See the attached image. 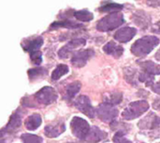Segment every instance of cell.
Returning <instances> with one entry per match:
<instances>
[{
    "mask_svg": "<svg viewBox=\"0 0 160 143\" xmlns=\"http://www.w3.org/2000/svg\"><path fill=\"white\" fill-rule=\"evenodd\" d=\"M159 42V39L156 36H144L132 44L131 53L138 58H144L149 55Z\"/></svg>",
    "mask_w": 160,
    "mask_h": 143,
    "instance_id": "cell-1",
    "label": "cell"
},
{
    "mask_svg": "<svg viewBox=\"0 0 160 143\" xmlns=\"http://www.w3.org/2000/svg\"><path fill=\"white\" fill-rule=\"evenodd\" d=\"M125 23L124 16L121 12H113L100 19L97 24V29L101 32L112 31Z\"/></svg>",
    "mask_w": 160,
    "mask_h": 143,
    "instance_id": "cell-2",
    "label": "cell"
},
{
    "mask_svg": "<svg viewBox=\"0 0 160 143\" xmlns=\"http://www.w3.org/2000/svg\"><path fill=\"white\" fill-rule=\"evenodd\" d=\"M142 73L139 74V80L147 87H152L155 83V76L160 74V65L153 61H144L141 63Z\"/></svg>",
    "mask_w": 160,
    "mask_h": 143,
    "instance_id": "cell-3",
    "label": "cell"
},
{
    "mask_svg": "<svg viewBox=\"0 0 160 143\" xmlns=\"http://www.w3.org/2000/svg\"><path fill=\"white\" fill-rule=\"evenodd\" d=\"M148 109H149V104L144 100L132 102L124 109V111L122 112V117L127 121H131L141 117Z\"/></svg>",
    "mask_w": 160,
    "mask_h": 143,
    "instance_id": "cell-4",
    "label": "cell"
},
{
    "mask_svg": "<svg viewBox=\"0 0 160 143\" xmlns=\"http://www.w3.org/2000/svg\"><path fill=\"white\" fill-rule=\"evenodd\" d=\"M70 129L73 136L81 140H86L91 127L84 119H82L80 117H73L70 122Z\"/></svg>",
    "mask_w": 160,
    "mask_h": 143,
    "instance_id": "cell-5",
    "label": "cell"
},
{
    "mask_svg": "<svg viewBox=\"0 0 160 143\" xmlns=\"http://www.w3.org/2000/svg\"><path fill=\"white\" fill-rule=\"evenodd\" d=\"M97 115L98 119L104 123H112V121H114L118 116V110L116 109L115 106L104 102L97 108Z\"/></svg>",
    "mask_w": 160,
    "mask_h": 143,
    "instance_id": "cell-6",
    "label": "cell"
},
{
    "mask_svg": "<svg viewBox=\"0 0 160 143\" xmlns=\"http://www.w3.org/2000/svg\"><path fill=\"white\" fill-rule=\"evenodd\" d=\"M57 97H58L57 92L53 88L50 86H46L42 88L34 95V98L38 103L45 106L54 103L57 100Z\"/></svg>",
    "mask_w": 160,
    "mask_h": 143,
    "instance_id": "cell-7",
    "label": "cell"
},
{
    "mask_svg": "<svg viewBox=\"0 0 160 143\" xmlns=\"http://www.w3.org/2000/svg\"><path fill=\"white\" fill-rule=\"evenodd\" d=\"M74 106L79 109V111H81L82 113H83L84 115H86L87 117H89L91 119L95 118L97 115V110L91 105L90 99L85 95L79 96L75 100Z\"/></svg>",
    "mask_w": 160,
    "mask_h": 143,
    "instance_id": "cell-8",
    "label": "cell"
},
{
    "mask_svg": "<svg viewBox=\"0 0 160 143\" xmlns=\"http://www.w3.org/2000/svg\"><path fill=\"white\" fill-rule=\"evenodd\" d=\"M138 126L141 130L160 131V117L151 112L139 122Z\"/></svg>",
    "mask_w": 160,
    "mask_h": 143,
    "instance_id": "cell-9",
    "label": "cell"
},
{
    "mask_svg": "<svg viewBox=\"0 0 160 143\" xmlns=\"http://www.w3.org/2000/svg\"><path fill=\"white\" fill-rule=\"evenodd\" d=\"M86 44V41L85 39L82 38H78V39H74L70 41H68L66 45H64L58 52V56L60 58H67L69 57V55L76 50L77 48L82 47Z\"/></svg>",
    "mask_w": 160,
    "mask_h": 143,
    "instance_id": "cell-10",
    "label": "cell"
},
{
    "mask_svg": "<svg viewBox=\"0 0 160 143\" xmlns=\"http://www.w3.org/2000/svg\"><path fill=\"white\" fill-rule=\"evenodd\" d=\"M94 56H95V52L92 49H85V50L78 51L73 55L71 58V64L74 67L82 68L85 66L87 61Z\"/></svg>",
    "mask_w": 160,
    "mask_h": 143,
    "instance_id": "cell-11",
    "label": "cell"
},
{
    "mask_svg": "<svg viewBox=\"0 0 160 143\" xmlns=\"http://www.w3.org/2000/svg\"><path fill=\"white\" fill-rule=\"evenodd\" d=\"M22 124V114L20 113V110L15 111L9 118V121L6 127H4L1 130V136H4L5 133H13L16 131Z\"/></svg>",
    "mask_w": 160,
    "mask_h": 143,
    "instance_id": "cell-12",
    "label": "cell"
},
{
    "mask_svg": "<svg viewBox=\"0 0 160 143\" xmlns=\"http://www.w3.org/2000/svg\"><path fill=\"white\" fill-rule=\"evenodd\" d=\"M137 34V29L135 27H122L117 30L114 34V39L120 42H128L131 41Z\"/></svg>",
    "mask_w": 160,
    "mask_h": 143,
    "instance_id": "cell-13",
    "label": "cell"
},
{
    "mask_svg": "<svg viewBox=\"0 0 160 143\" xmlns=\"http://www.w3.org/2000/svg\"><path fill=\"white\" fill-rule=\"evenodd\" d=\"M43 44V39L42 37H37L33 40L30 41H24L22 42V47L23 48L24 51L29 52V54L36 52V51H39L38 49L42 46Z\"/></svg>",
    "mask_w": 160,
    "mask_h": 143,
    "instance_id": "cell-14",
    "label": "cell"
},
{
    "mask_svg": "<svg viewBox=\"0 0 160 143\" xmlns=\"http://www.w3.org/2000/svg\"><path fill=\"white\" fill-rule=\"evenodd\" d=\"M107 138V133L102 131L97 126H93L90 129V132L85 140L91 143H98L104 140Z\"/></svg>",
    "mask_w": 160,
    "mask_h": 143,
    "instance_id": "cell-15",
    "label": "cell"
},
{
    "mask_svg": "<svg viewBox=\"0 0 160 143\" xmlns=\"http://www.w3.org/2000/svg\"><path fill=\"white\" fill-rule=\"evenodd\" d=\"M103 51L115 58H119L124 53V48L121 45L116 44L114 41H109L103 46Z\"/></svg>",
    "mask_w": 160,
    "mask_h": 143,
    "instance_id": "cell-16",
    "label": "cell"
},
{
    "mask_svg": "<svg viewBox=\"0 0 160 143\" xmlns=\"http://www.w3.org/2000/svg\"><path fill=\"white\" fill-rule=\"evenodd\" d=\"M65 130H66V126H65L64 123L57 124L55 125L49 124L44 128V134L48 138H56V137L60 136L61 134H63L65 132Z\"/></svg>",
    "mask_w": 160,
    "mask_h": 143,
    "instance_id": "cell-17",
    "label": "cell"
},
{
    "mask_svg": "<svg viewBox=\"0 0 160 143\" xmlns=\"http://www.w3.org/2000/svg\"><path fill=\"white\" fill-rule=\"evenodd\" d=\"M133 21L142 28H147L151 25V17L147 15L143 10H139L133 15Z\"/></svg>",
    "mask_w": 160,
    "mask_h": 143,
    "instance_id": "cell-18",
    "label": "cell"
},
{
    "mask_svg": "<svg viewBox=\"0 0 160 143\" xmlns=\"http://www.w3.org/2000/svg\"><path fill=\"white\" fill-rule=\"evenodd\" d=\"M41 117L39 114L38 113H35V114H32L30 115L29 117H27L24 121V126L27 130L29 131H34L36 129H38L40 124H41Z\"/></svg>",
    "mask_w": 160,
    "mask_h": 143,
    "instance_id": "cell-19",
    "label": "cell"
},
{
    "mask_svg": "<svg viewBox=\"0 0 160 143\" xmlns=\"http://www.w3.org/2000/svg\"><path fill=\"white\" fill-rule=\"evenodd\" d=\"M82 87L81 82L79 81H74L72 83H70L69 85H68L67 89H66V92H65V99L67 101H70L74 98V96L80 91Z\"/></svg>",
    "mask_w": 160,
    "mask_h": 143,
    "instance_id": "cell-20",
    "label": "cell"
},
{
    "mask_svg": "<svg viewBox=\"0 0 160 143\" xmlns=\"http://www.w3.org/2000/svg\"><path fill=\"white\" fill-rule=\"evenodd\" d=\"M28 76L30 81H36L38 79H42L44 76H46L48 74V71L45 68L42 67H38V68H34V69H30L28 70Z\"/></svg>",
    "mask_w": 160,
    "mask_h": 143,
    "instance_id": "cell-21",
    "label": "cell"
},
{
    "mask_svg": "<svg viewBox=\"0 0 160 143\" xmlns=\"http://www.w3.org/2000/svg\"><path fill=\"white\" fill-rule=\"evenodd\" d=\"M82 26V24L73 22L69 19H65L62 21H55L51 25V28H58V27H66V28H78Z\"/></svg>",
    "mask_w": 160,
    "mask_h": 143,
    "instance_id": "cell-22",
    "label": "cell"
},
{
    "mask_svg": "<svg viewBox=\"0 0 160 143\" xmlns=\"http://www.w3.org/2000/svg\"><path fill=\"white\" fill-rule=\"evenodd\" d=\"M123 5L118 3H106L99 7L98 10L100 12H120V10L123 8Z\"/></svg>",
    "mask_w": 160,
    "mask_h": 143,
    "instance_id": "cell-23",
    "label": "cell"
},
{
    "mask_svg": "<svg viewBox=\"0 0 160 143\" xmlns=\"http://www.w3.org/2000/svg\"><path fill=\"white\" fill-rule=\"evenodd\" d=\"M69 71V68L68 65L65 64H59L53 71L52 74V79L53 81H56L58 79H60L63 75L67 74Z\"/></svg>",
    "mask_w": 160,
    "mask_h": 143,
    "instance_id": "cell-24",
    "label": "cell"
},
{
    "mask_svg": "<svg viewBox=\"0 0 160 143\" xmlns=\"http://www.w3.org/2000/svg\"><path fill=\"white\" fill-rule=\"evenodd\" d=\"M74 17L79 20V21H82V22H89L92 21L94 19V15L92 12H90L87 9H82V10H75L73 13Z\"/></svg>",
    "mask_w": 160,
    "mask_h": 143,
    "instance_id": "cell-25",
    "label": "cell"
},
{
    "mask_svg": "<svg viewBox=\"0 0 160 143\" xmlns=\"http://www.w3.org/2000/svg\"><path fill=\"white\" fill-rule=\"evenodd\" d=\"M21 140L22 143H42L43 141L41 137L33 134H22Z\"/></svg>",
    "mask_w": 160,
    "mask_h": 143,
    "instance_id": "cell-26",
    "label": "cell"
},
{
    "mask_svg": "<svg viewBox=\"0 0 160 143\" xmlns=\"http://www.w3.org/2000/svg\"><path fill=\"white\" fill-rule=\"evenodd\" d=\"M122 99H123L122 94L117 92V93H112V94H111L109 97H107V98L105 99V102H106V103H109V104H111V105H112V106H116V105L121 104Z\"/></svg>",
    "mask_w": 160,
    "mask_h": 143,
    "instance_id": "cell-27",
    "label": "cell"
},
{
    "mask_svg": "<svg viewBox=\"0 0 160 143\" xmlns=\"http://www.w3.org/2000/svg\"><path fill=\"white\" fill-rule=\"evenodd\" d=\"M113 142L114 143H132L130 140H128L126 136L125 133L122 130H119L115 133V135L113 136Z\"/></svg>",
    "mask_w": 160,
    "mask_h": 143,
    "instance_id": "cell-28",
    "label": "cell"
},
{
    "mask_svg": "<svg viewBox=\"0 0 160 143\" xmlns=\"http://www.w3.org/2000/svg\"><path fill=\"white\" fill-rule=\"evenodd\" d=\"M30 58L33 64L39 65L42 62V54L40 51H36L30 54Z\"/></svg>",
    "mask_w": 160,
    "mask_h": 143,
    "instance_id": "cell-29",
    "label": "cell"
},
{
    "mask_svg": "<svg viewBox=\"0 0 160 143\" xmlns=\"http://www.w3.org/2000/svg\"><path fill=\"white\" fill-rule=\"evenodd\" d=\"M151 89H152V91H153L154 92H156V93H158V94H160V81L159 82H158V83H155V84L151 87Z\"/></svg>",
    "mask_w": 160,
    "mask_h": 143,
    "instance_id": "cell-30",
    "label": "cell"
},
{
    "mask_svg": "<svg viewBox=\"0 0 160 143\" xmlns=\"http://www.w3.org/2000/svg\"><path fill=\"white\" fill-rule=\"evenodd\" d=\"M153 32L158 33V34H160V21L159 22H158V23L155 25V27L153 28Z\"/></svg>",
    "mask_w": 160,
    "mask_h": 143,
    "instance_id": "cell-31",
    "label": "cell"
},
{
    "mask_svg": "<svg viewBox=\"0 0 160 143\" xmlns=\"http://www.w3.org/2000/svg\"><path fill=\"white\" fill-rule=\"evenodd\" d=\"M153 107L158 109V110H160V98L159 99H157L155 100L154 104H153Z\"/></svg>",
    "mask_w": 160,
    "mask_h": 143,
    "instance_id": "cell-32",
    "label": "cell"
},
{
    "mask_svg": "<svg viewBox=\"0 0 160 143\" xmlns=\"http://www.w3.org/2000/svg\"><path fill=\"white\" fill-rule=\"evenodd\" d=\"M156 58H157L158 61H160V49L158 51V53L156 54Z\"/></svg>",
    "mask_w": 160,
    "mask_h": 143,
    "instance_id": "cell-33",
    "label": "cell"
},
{
    "mask_svg": "<svg viewBox=\"0 0 160 143\" xmlns=\"http://www.w3.org/2000/svg\"><path fill=\"white\" fill-rule=\"evenodd\" d=\"M70 143H84V142H70Z\"/></svg>",
    "mask_w": 160,
    "mask_h": 143,
    "instance_id": "cell-34",
    "label": "cell"
},
{
    "mask_svg": "<svg viewBox=\"0 0 160 143\" xmlns=\"http://www.w3.org/2000/svg\"><path fill=\"white\" fill-rule=\"evenodd\" d=\"M159 143H160V142H159Z\"/></svg>",
    "mask_w": 160,
    "mask_h": 143,
    "instance_id": "cell-35",
    "label": "cell"
}]
</instances>
